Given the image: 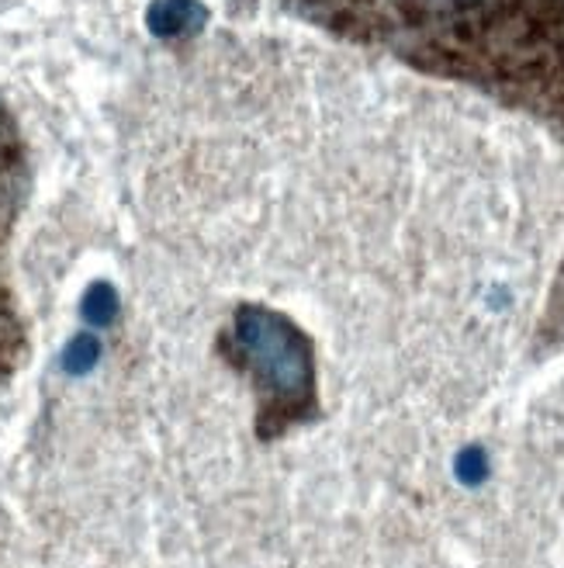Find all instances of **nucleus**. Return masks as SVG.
Here are the masks:
<instances>
[{
	"label": "nucleus",
	"mask_w": 564,
	"mask_h": 568,
	"mask_svg": "<svg viewBox=\"0 0 564 568\" xmlns=\"http://www.w3.org/2000/svg\"><path fill=\"white\" fill-rule=\"evenodd\" d=\"M146 24L160 39L197 36L208 24V11L202 0H153L146 11Z\"/></svg>",
	"instance_id": "20e7f679"
},
{
	"label": "nucleus",
	"mask_w": 564,
	"mask_h": 568,
	"mask_svg": "<svg viewBox=\"0 0 564 568\" xmlns=\"http://www.w3.org/2000/svg\"><path fill=\"white\" fill-rule=\"evenodd\" d=\"M28 197V156H24V142L21 132L11 119L8 104L0 101V257H4V246L11 240V230L21 215V205ZM21 347V329L14 320V305L4 288V277H0V378H4Z\"/></svg>",
	"instance_id": "7ed1b4c3"
},
{
	"label": "nucleus",
	"mask_w": 564,
	"mask_h": 568,
	"mask_svg": "<svg viewBox=\"0 0 564 568\" xmlns=\"http://www.w3.org/2000/svg\"><path fill=\"white\" fill-rule=\"evenodd\" d=\"M285 8L564 125V0H285Z\"/></svg>",
	"instance_id": "f257e3e1"
},
{
	"label": "nucleus",
	"mask_w": 564,
	"mask_h": 568,
	"mask_svg": "<svg viewBox=\"0 0 564 568\" xmlns=\"http://www.w3.org/2000/svg\"><path fill=\"white\" fill-rule=\"evenodd\" d=\"M222 354L233 367L253 378L260 399L257 434L274 440L298 423L319 416L316 399V354L285 312L264 305H243L233 316V329L222 333Z\"/></svg>",
	"instance_id": "f03ea898"
},
{
	"label": "nucleus",
	"mask_w": 564,
	"mask_h": 568,
	"mask_svg": "<svg viewBox=\"0 0 564 568\" xmlns=\"http://www.w3.org/2000/svg\"><path fill=\"white\" fill-rule=\"evenodd\" d=\"M458 471L461 475H468V481H478V478H482V471H485V465H482V454H478L474 447L464 454V458L458 462Z\"/></svg>",
	"instance_id": "0eeeda50"
},
{
	"label": "nucleus",
	"mask_w": 564,
	"mask_h": 568,
	"mask_svg": "<svg viewBox=\"0 0 564 568\" xmlns=\"http://www.w3.org/2000/svg\"><path fill=\"white\" fill-rule=\"evenodd\" d=\"M119 312V295L111 284H91V292L83 295V316H88V323L94 326H107L111 320H115Z\"/></svg>",
	"instance_id": "39448f33"
},
{
	"label": "nucleus",
	"mask_w": 564,
	"mask_h": 568,
	"mask_svg": "<svg viewBox=\"0 0 564 568\" xmlns=\"http://www.w3.org/2000/svg\"><path fill=\"white\" fill-rule=\"evenodd\" d=\"M98 357H101V344L94 336H73V344L63 354V364H66V372L83 375L98 364Z\"/></svg>",
	"instance_id": "423d86ee"
}]
</instances>
